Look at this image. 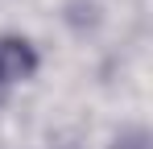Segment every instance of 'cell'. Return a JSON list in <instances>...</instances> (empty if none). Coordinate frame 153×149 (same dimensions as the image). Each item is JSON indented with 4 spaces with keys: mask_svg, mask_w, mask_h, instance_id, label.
<instances>
[{
    "mask_svg": "<svg viewBox=\"0 0 153 149\" xmlns=\"http://www.w3.org/2000/svg\"><path fill=\"white\" fill-rule=\"evenodd\" d=\"M37 71V54L25 37H0V79H29Z\"/></svg>",
    "mask_w": 153,
    "mask_h": 149,
    "instance_id": "1",
    "label": "cell"
}]
</instances>
